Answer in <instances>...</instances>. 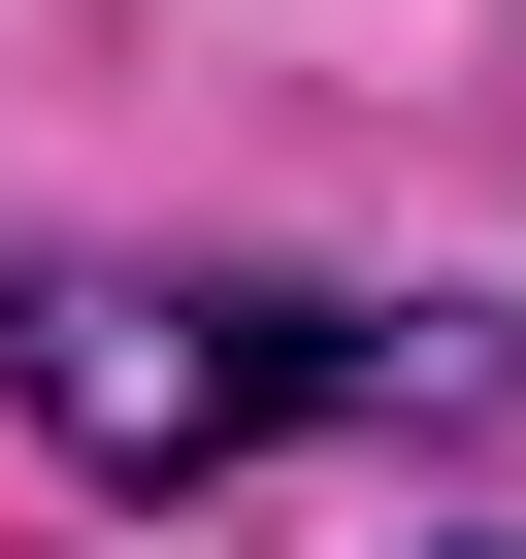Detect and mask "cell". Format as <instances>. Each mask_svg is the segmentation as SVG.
Masks as SVG:
<instances>
[{"instance_id":"1","label":"cell","mask_w":526,"mask_h":559,"mask_svg":"<svg viewBox=\"0 0 526 559\" xmlns=\"http://www.w3.org/2000/svg\"><path fill=\"white\" fill-rule=\"evenodd\" d=\"M330 395H461V330H330V297L99 263V230H34V263H0V428H34L67 493H230L263 428H330Z\"/></svg>"},{"instance_id":"2","label":"cell","mask_w":526,"mask_h":559,"mask_svg":"<svg viewBox=\"0 0 526 559\" xmlns=\"http://www.w3.org/2000/svg\"><path fill=\"white\" fill-rule=\"evenodd\" d=\"M428 559H526V526H428Z\"/></svg>"}]
</instances>
